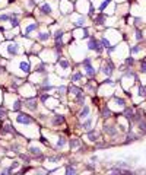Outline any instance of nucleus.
<instances>
[{
    "label": "nucleus",
    "instance_id": "nucleus-1",
    "mask_svg": "<svg viewBox=\"0 0 146 175\" xmlns=\"http://www.w3.org/2000/svg\"><path fill=\"white\" fill-rule=\"evenodd\" d=\"M82 66H83V69H85V75H86L88 78H95V76H96V70H95V67L92 66V60H91L89 57H86V58L82 61Z\"/></svg>",
    "mask_w": 146,
    "mask_h": 175
},
{
    "label": "nucleus",
    "instance_id": "nucleus-2",
    "mask_svg": "<svg viewBox=\"0 0 146 175\" xmlns=\"http://www.w3.org/2000/svg\"><path fill=\"white\" fill-rule=\"evenodd\" d=\"M101 70H102V73H104L105 76L111 78V75L114 73V70H116V66H114L113 60H111V58H105V61H104Z\"/></svg>",
    "mask_w": 146,
    "mask_h": 175
},
{
    "label": "nucleus",
    "instance_id": "nucleus-3",
    "mask_svg": "<svg viewBox=\"0 0 146 175\" xmlns=\"http://www.w3.org/2000/svg\"><path fill=\"white\" fill-rule=\"evenodd\" d=\"M88 48L92 50V51H95L98 56H99V54L102 53V50H104L102 45H101V41H98L95 37H91V38H89V41H88Z\"/></svg>",
    "mask_w": 146,
    "mask_h": 175
},
{
    "label": "nucleus",
    "instance_id": "nucleus-4",
    "mask_svg": "<svg viewBox=\"0 0 146 175\" xmlns=\"http://www.w3.org/2000/svg\"><path fill=\"white\" fill-rule=\"evenodd\" d=\"M6 53H8V56L9 57H15L18 53H19V43H16V41H12V43H9L8 45H6Z\"/></svg>",
    "mask_w": 146,
    "mask_h": 175
},
{
    "label": "nucleus",
    "instance_id": "nucleus-5",
    "mask_svg": "<svg viewBox=\"0 0 146 175\" xmlns=\"http://www.w3.org/2000/svg\"><path fill=\"white\" fill-rule=\"evenodd\" d=\"M16 121H18L19 124L26 126V124H32V123H34V118H32L31 115H28V114L19 113V114H18V117H16Z\"/></svg>",
    "mask_w": 146,
    "mask_h": 175
},
{
    "label": "nucleus",
    "instance_id": "nucleus-6",
    "mask_svg": "<svg viewBox=\"0 0 146 175\" xmlns=\"http://www.w3.org/2000/svg\"><path fill=\"white\" fill-rule=\"evenodd\" d=\"M25 107L29 111H38V101H36V98H26L25 99Z\"/></svg>",
    "mask_w": 146,
    "mask_h": 175
},
{
    "label": "nucleus",
    "instance_id": "nucleus-7",
    "mask_svg": "<svg viewBox=\"0 0 146 175\" xmlns=\"http://www.w3.org/2000/svg\"><path fill=\"white\" fill-rule=\"evenodd\" d=\"M0 134H12V136H18V131L12 127V124H5V126H2V127H0Z\"/></svg>",
    "mask_w": 146,
    "mask_h": 175
},
{
    "label": "nucleus",
    "instance_id": "nucleus-8",
    "mask_svg": "<svg viewBox=\"0 0 146 175\" xmlns=\"http://www.w3.org/2000/svg\"><path fill=\"white\" fill-rule=\"evenodd\" d=\"M51 89H54V86H53V85H51L47 79H45V80H43V82L38 85V91H40V92H50Z\"/></svg>",
    "mask_w": 146,
    "mask_h": 175
},
{
    "label": "nucleus",
    "instance_id": "nucleus-9",
    "mask_svg": "<svg viewBox=\"0 0 146 175\" xmlns=\"http://www.w3.org/2000/svg\"><path fill=\"white\" fill-rule=\"evenodd\" d=\"M105 22H107V15H104L102 12L98 13L96 16H94V23H95V26H101V25H104Z\"/></svg>",
    "mask_w": 146,
    "mask_h": 175
},
{
    "label": "nucleus",
    "instance_id": "nucleus-10",
    "mask_svg": "<svg viewBox=\"0 0 146 175\" xmlns=\"http://www.w3.org/2000/svg\"><path fill=\"white\" fill-rule=\"evenodd\" d=\"M67 93H70V95H73V96H78V95L83 93V89H82V88H78L76 85L72 83V85L67 88Z\"/></svg>",
    "mask_w": 146,
    "mask_h": 175
},
{
    "label": "nucleus",
    "instance_id": "nucleus-11",
    "mask_svg": "<svg viewBox=\"0 0 146 175\" xmlns=\"http://www.w3.org/2000/svg\"><path fill=\"white\" fill-rule=\"evenodd\" d=\"M40 12H41L43 15H51V13H53V6L50 5V2L43 3V5L40 6Z\"/></svg>",
    "mask_w": 146,
    "mask_h": 175
},
{
    "label": "nucleus",
    "instance_id": "nucleus-12",
    "mask_svg": "<svg viewBox=\"0 0 146 175\" xmlns=\"http://www.w3.org/2000/svg\"><path fill=\"white\" fill-rule=\"evenodd\" d=\"M86 137L91 140V142H99V140H98L96 128H89V130H86Z\"/></svg>",
    "mask_w": 146,
    "mask_h": 175
},
{
    "label": "nucleus",
    "instance_id": "nucleus-13",
    "mask_svg": "<svg viewBox=\"0 0 146 175\" xmlns=\"http://www.w3.org/2000/svg\"><path fill=\"white\" fill-rule=\"evenodd\" d=\"M38 26H40V23H31V25H28L25 29H23V35H25V37H29V34L31 32H34L35 29H38Z\"/></svg>",
    "mask_w": 146,
    "mask_h": 175
},
{
    "label": "nucleus",
    "instance_id": "nucleus-14",
    "mask_svg": "<svg viewBox=\"0 0 146 175\" xmlns=\"http://www.w3.org/2000/svg\"><path fill=\"white\" fill-rule=\"evenodd\" d=\"M19 69L22 70L23 73L28 75V73L31 72V64H29V61H28V60H22V61L19 63Z\"/></svg>",
    "mask_w": 146,
    "mask_h": 175
},
{
    "label": "nucleus",
    "instance_id": "nucleus-15",
    "mask_svg": "<svg viewBox=\"0 0 146 175\" xmlns=\"http://www.w3.org/2000/svg\"><path fill=\"white\" fill-rule=\"evenodd\" d=\"M64 121H66L64 115H63V114H61V115H60V114H57V115H54V117H53L51 124H53V126H61Z\"/></svg>",
    "mask_w": 146,
    "mask_h": 175
},
{
    "label": "nucleus",
    "instance_id": "nucleus-16",
    "mask_svg": "<svg viewBox=\"0 0 146 175\" xmlns=\"http://www.w3.org/2000/svg\"><path fill=\"white\" fill-rule=\"evenodd\" d=\"M104 133L105 134H108V136H116L117 133H118V130L114 127V126H104Z\"/></svg>",
    "mask_w": 146,
    "mask_h": 175
},
{
    "label": "nucleus",
    "instance_id": "nucleus-17",
    "mask_svg": "<svg viewBox=\"0 0 146 175\" xmlns=\"http://www.w3.org/2000/svg\"><path fill=\"white\" fill-rule=\"evenodd\" d=\"M34 72H35V73H40V75H45V76L48 75V72L45 70V63H44V61H43V63H40L38 66H36Z\"/></svg>",
    "mask_w": 146,
    "mask_h": 175
},
{
    "label": "nucleus",
    "instance_id": "nucleus-18",
    "mask_svg": "<svg viewBox=\"0 0 146 175\" xmlns=\"http://www.w3.org/2000/svg\"><path fill=\"white\" fill-rule=\"evenodd\" d=\"M101 117H102V118H105V120H107V118H111V117H113V111L108 108V105H105V107L101 110Z\"/></svg>",
    "mask_w": 146,
    "mask_h": 175
},
{
    "label": "nucleus",
    "instance_id": "nucleus-19",
    "mask_svg": "<svg viewBox=\"0 0 146 175\" xmlns=\"http://www.w3.org/2000/svg\"><path fill=\"white\" fill-rule=\"evenodd\" d=\"M66 145H67V139L64 136H59L57 143H56V148L57 149H63V148H66Z\"/></svg>",
    "mask_w": 146,
    "mask_h": 175
},
{
    "label": "nucleus",
    "instance_id": "nucleus-20",
    "mask_svg": "<svg viewBox=\"0 0 146 175\" xmlns=\"http://www.w3.org/2000/svg\"><path fill=\"white\" fill-rule=\"evenodd\" d=\"M92 123H94V118H92V117H88V118H86V120H85V121L79 126V127H81L82 130H85V131H86V130H89V128H91Z\"/></svg>",
    "mask_w": 146,
    "mask_h": 175
},
{
    "label": "nucleus",
    "instance_id": "nucleus-21",
    "mask_svg": "<svg viewBox=\"0 0 146 175\" xmlns=\"http://www.w3.org/2000/svg\"><path fill=\"white\" fill-rule=\"evenodd\" d=\"M85 23H86L85 16H79L78 19H75V21H73V25H75L76 28H85Z\"/></svg>",
    "mask_w": 146,
    "mask_h": 175
},
{
    "label": "nucleus",
    "instance_id": "nucleus-22",
    "mask_svg": "<svg viewBox=\"0 0 146 175\" xmlns=\"http://www.w3.org/2000/svg\"><path fill=\"white\" fill-rule=\"evenodd\" d=\"M89 113H91L89 107H88V105H83V107H82V110H81V113H79V115H78V118L83 120V118H86V117L89 115Z\"/></svg>",
    "mask_w": 146,
    "mask_h": 175
},
{
    "label": "nucleus",
    "instance_id": "nucleus-23",
    "mask_svg": "<svg viewBox=\"0 0 146 175\" xmlns=\"http://www.w3.org/2000/svg\"><path fill=\"white\" fill-rule=\"evenodd\" d=\"M57 64H59V67H61L63 70H69V67H70V63H69L66 58H61V57H59Z\"/></svg>",
    "mask_w": 146,
    "mask_h": 175
},
{
    "label": "nucleus",
    "instance_id": "nucleus-24",
    "mask_svg": "<svg viewBox=\"0 0 146 175\" xmlns=\"http://www.w3.org/2000/svg\"><path fill=\"white\" fill-rule=\"evenodd\" d=\"M69 145H70V149H78L81 146V140L78 137H72L69 140Z\"/></svg>",
    "mask_w": 146,
    "mask_h": 175
},
{
    "label": "nucleus",
    "instance_id": "nucleus-25",
    "mask_svg": "<svg viewBox=\"0 0 146 175\" xmlns=\"http://www.w3.org/2000/svg\"><path fill=\"white\" fill-rule=\"evenodd\" d=\"M83 79V73L82 72H75L72 75V83H76V82H81Z\"/></svg>",
    "mask_w": 146,
    "mask_h": 175
},
{
    "label": "nucleus",
    "instance_id": "nucleus-26",
    "mask_svg": "<svg viewBox=\"0 0 146 175\" xmlns=\"http://www.w3.org/2000/svg\"><path fill=\"white\" fill-rule=\"evenodd\" d=\"M63 37H64V32L61 29H57L54 34V41L56 43H63Z\"/></svg>",
    "mask_w": 146,
    "mask_h": 175
},
{
    "label": "nucleus",
    "instance_id": "nucleus-27",
    "mask_svg": "<svg viewBox=\"0 0 146 175\" xmlns=\"http://www.w3.org/2000/svg\"><path fill=\"white\" fill-rule=\"evenodd\" d=\"M21 108H22V101H21V99L13 101V104H12V111L19 113V111H21Z\"/></svg>",
    "mask_w": 146,
    "mask_h": 175
},
{
    "label": "nucleus",
    "instance_id": "nucleus-28",
    "mask_svg": "<svg viewBox=\"0 0 146 175\" xmlns=\"http://www.w3.org/2000/svg\"><path fill=\"white\" fill-rule=\"evenodd\" d=\"M50 38H51V34H50V32H47V31H45V32H40V34H38V41H48Z\"/></svg>",
    "mask_w": 146,
    "mask_h": 175
},
{
    "label": "nucleus",
    "instance_id": "nucleus-29",
    "mask_svg": "<svg viewBox=\"0 0 146 175\" xmlns=\"http://www.w3.org/2000/svg\"><path fill=\"white\" fill-rule=\"evenodd\" d=\"M134 140H137V136H134L130 130H129V134H127V137H126V142H124V145H129V143H132V142H134Z\"/></svg>",
    "mask_w": 146,
    "mask_h": 175
},
{
    "label": "nucleus",
    "instance_id": "nucleus-30",
    "mask_svg": "<svg viewBox=\"0 0 146 175\" xmlns=\"http://www.w3.org/2000/svg\"><path fill=\"white\" fill-rule=\"evenodd\" d=\"M66 174H67V175H72V174H76V168L73 166V163H72V162L66 165Z\"/></svg>",
    "mask_w": 146,
    "mask_h": 175
},
{
    "label": "nucleus",
    "instance_id": "nucleus-31",
    "mask_svg": "<svg viewBox=\"0 0 146 175\" xmlns=\"http://www.w3.org/2000/svg\"><path fill=\"white\" fill-rule=\"evenodd\" d=\"M137 124H139V131H140V134H143V136H145V134H146V121L140 120Z\"/></svg>",
    "mask_w": 146,
    "mask_h": 175
},
{
    "label": "nucleus",
    "instance_id": "nucleus-32",
    "mask_svg": "<svg viewBox=\"0 0 146 175\" xmlns=\"http://www.w3.org/2000/svg\"><path fill=\"white\" fill-rule=\"evenodd\" d=\"M142 50H143V47L137 44V45H134V47H132V48H130V54H137V53H140Z\"/></svg>",
    "mask_w": 146,
    "mask_h": 175
},
{
    "label": "nucleus",
    "instance_id": "nucleus-33",
    "mask_svg": "<svg viewBox=\"0 0 146 175\" xmlns=\"http://www.w3.org/2000/svg\"><path fill=\"white\" fill-rule=\"evenodd\" d=\"M101 45H102V48H105V50H107L108 47H111V44H110V41H108L105 37L101 38Z\"/></svg>",
    "mask_w": 146,
    "mask_h": 175
},
{
    "label": "nucleus",
    "instance_id": "nucleus-34",
    "mask_svg": "<svg viewBox=\"0 0 146 175\" xmlns=\"http://www.w3.org/2000/svg\"><path fill=\"white\" fill-rule=\"evenodd\" d=\"M139 96L140 98H146V88L143 85H139Z\"/></svg>",
    "mask_w": 146,
    "mask_h": 175
},
{
    "label": "nucleus",
    "instance_id": "nucleus-35",
    "mask_svg": "<svg viewBox=\"0 0 146 175\" xmlns=\"http://www.w3.org/2000/svg\"><path fill=\"white\" fill-rule=\"evenodd\" d=\"M114 101L117 105H120V107H126V101L123 98H118V96H114Z\"/></svg>",
    "mask_w": 146,
    "mask_h": 175
},
{
    "label": "nucleus",
    "instance_id": "nucleus-36",
    "mask_svg": "<svg viewBox=\"0 0 146 175\" xmlns=\"http://www.w3.org/2000/svg\"><path fill=\"white\" fill-rule=\"evenodd\" d=\"M63 47H64V44L63 43H56V53L60 56L61 54V51H63Z\"/></svg>",
    "mask_w": 146,
    "mask_h": 175
},
{
    "label": "nucleus",
    "instance_id": "nucleus-37",
    "mask_svg": "<svg viewBox=\"0 0 146 175\" xmlns=\"http://www.w3.org/2000/svg\"><path fill=\"white\" fill-rule=\"evenodd\" d=\"M63 159V155H57V156H50L48 162H60Z\"/></svg>",
    "mask_w": 146,
    "mask_h": 175
},
{
    "label": "nucleus",
    "instance_id": "nucleus-38",
    "mask_svg": "<svg viewBox=\"0 0 146 175\" xmlns=\"http://www.w3.org/2000/svg\"><path fill=\"white\" fill-rule=\"evenodd\" d=\"M140 72L142 73H146V57L140 60Z\"/></svg>",
    "mask_w": 146,
    "mask_h": 175
},
{
    "label": "nucleus",
    "instance_id": "nucleus-39",
    "mask_svg": "<svg viewBox=\"0 0 146 175\" xmlns=\"http://www.w3.org/2000/svg\"><path fill=\"white\" fill-rule=\"evenodd\" d=\"M10 15H8V13H2L0 15V22H6V21H10Z\"/></svg>",
    "mask_w": 146,
    "mask_h": 175
},
{
    "label": "nucleus",
    "instance_id": "nucleus-40",
    "mask_svg": "<svg viewBox=\"0 0 146 175\" xmlns=\"http://www.w3.org/2000/svg\"><path fill=\"white\" fill-rule=\"evenodd\" d=\"M110 3H111V0H104V2L101 3V6H99V12H102V10H104V9L110 5Z\"/></svg>",
    "mask_w": 146,
    "mask_h": 175
},
{
    "label": "nucleus",
    "instance_id": "nucleus-41",
    "mask_svg": "<svg viewBox=\"0 0 146 175\" xmlns=\"http://www.w3.org/2000/svg\"><path fill=\"white\" fill-rule=\"evenodd\" d=\"M136 40H137V41H142V40H143V35H142V31H140L139 28L136 29Z\"/></svg>",
    "mask_w": 146,
    "mask_h": 175
},
{
    "label": "nucleus",
    "instance_id": "nucleus-42",
    "mask_svg": "<svg viewBox=\"0 0 146 175\" xmlns=\"http://www.w3.org/2000/svg\"><path fill=\"white\" fill-rule=\"evenodd\" d=\"M8 114H6V110H5V107L3 105H0V118H5Z\"/></svg>",
    "mask_w": 146,
    "mask_h": 175
},
{
    "label": "nucleus",
    "instance_id": "nucleus-43",
    "mask_svg": "<svg viewBox=\"0 0 146 175\" xmlns=\"http://www.w3.org/2000/svg\"><path fill=\"white\" fill-rule=\"evenodd\" d=\"M59 93H61V95H66V93H67V88H66L64 85L59 86Z\"/></svg>",
    "mask_w": 146,
    "mask_h": 175
},
{
    "label": "nucleus",
    "instance_id": "nucleus-44",
    "mask_svg": "<svg viewBox=\"0 0 146 175\" xmlns=\"http://www.w3.org/2000/svg\"><path fill=\"white\" fill-rule=\"evenodd\" d=\"M134 64V58L133 57H127L126 58V66H133Z\"/></svg>",
    "mask_w": 146,
    "mask_h": 175
},
{
    "label": "nucleus",
    "instance_id": "nucleus-45",
    "mask_svg": "<svg viewBox=\"0 0 146 175\" xmlns=\"http://www.w3.org/2000/svg\"><path fill=\"white\" fill-rule=\"evenodd\" d=\"M19 149H21V148H19V145H15V143H13V145L10 146V150H12V152H15V153H19Z\"/></svg>",
    "mask_w": 146,
    "mask_h": 175
},
{
    "label": "nucleus",
    "instance_id": "nucleus-46",
    "mask_svg": "<svg viewBox=\"0 0 146 175\" xmlns=\"http://www.w3.org/2000/svg\"><path fill=\"white\" fill-rule=\"evenodd\" d=\"M19 165H21V163H19V161H13L10 166H12V169L15 171V169H18V168H19Z\"/></svg>",
    "mask_w": 146,
    "mask_h": 175
},
{
    "label": "nucleus",
    "instance_id": "nucleus-47",
    "mask_svg": "<svg viewBox=\"0 0 146 175\" xmlns=\"http://www.w3.org/2000/svg\"><path fill=\"white\" fill-rule=\"evenodd\" d=\"M83 29V35H82V37L83 38H89V29L88 28H82Z\"/></svg>",
    "mask_w": 146,
    "mask_h": 175
},
{
    "label": "nucleus",
    "instance_id": "nucleus-48",
    "mask_svg": "<svg viewBox=\"0 0 146 175\" xmlns=\"http://www.w3.org/2000/svg\"><path fill=\"white\" fill-rule=\"evenodd\" d=\"M40 142H41L43 145H45V146H48V142H47V139H45L44 136H41V137H40Z\"/></svg>",
    "mask_w": 146,
    "mask_h": 175
},
{
    "label": "nucleus",
    "instance_id": "nucleus-49",
    "mask_svg": "<svg viewBox=\"0 0 146 175\" xmlns=\"http://www.w3.org/2000/svg\"><path fill=\"white\" fill-rule=\"evenodd\" d=\"M85 168H86L88 171H94V169H95V166H94V165H85Z\"/></svg>",
    "mask_w": 146,
    "mask_h": 175
},
{
    "label": "nucleus",
    "instance_id": "nucleus-50",
    "mask_svg": "<svg viewBox=\"0 0 146 175\" xmlns=\"http://www.w3.org/2000/svg\"><path fill=\"white\" fill-rule=\"evenodd\" d=\"M5 72H6V67H5V66H0V75L5 73Z\"/></svg>",
    "mask_w": 146,
    "mask_h": 175
},
{
    "label": "nucleus",
    "instance_id": "nucleus-51",
    "mask_svg": "<svg viewBox=\"0 0 146 175\" xmlns=\"http://www.w3.org/2000/svg\"><path fill=\"white\" fill-rule=\"evenodd\" d=\"M91 161H92V162H96V161H98V158H96V156H92V158H91Z\"/></svg>",
    "mask_w": 146,
    "mask_h": 175
}]
</instances>
